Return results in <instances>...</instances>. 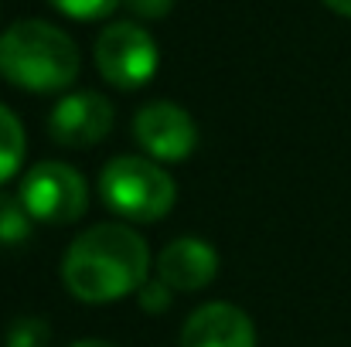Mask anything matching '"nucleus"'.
I'll return each mask as SVG.
<instances>
[{"mask_svg": "<svg viewBox=\"0 0 351 347\" xmlns=\"http://www.w3.org/2000/svg\"><path fill=\"white\" fill-rule=\"evenodd\" d=\"M150 272L147 242L119 222L86 229L62 259V283L79 303H117L140 293Z\"/></svg>", "mask_w": 351, "mask_h": 347, "instance_id": "obj_1", "label": "nucleus"}, {"mask_svg": "<svg viewBox=\"0 0 351 347\" xmlns=\"http://www.w3.org/2000/svg\"><path fill=\"white\" fill-rule=\"evenodd\" d=\"M75 41L48 21H17L0 34V79L24 92H62L79 79Z\"/></svg>", "mask_w": 351, "mask_h": 347, "instance_id": "obj_2", "label": "nucleus"}, {"mask_svg": "<svg viewBox=\"0 0 351 347\" xmlns=\"http://www.w3.org/2000/svg\"><path fill=\"white\" fill-rule=\"evenodd\" d=\"M99 194L126 222H160L178 201V184L157 160L123 153L103 167Z\"/></svg>", "mask_w": 351, "mask_h": 347, "instance_id": "obj_3", "label": "nucleus"}, {"mask_svg": "<svg viewBox=\"0 0 351 347\" xmlns=\"http://www.w3.org/2000/svg\"><path fill=\"white\" fill-rule=\"evenodd\" d=\"M17 198L24 201V208L34 222L72 225L86 215L89 188H86V181L75 167H69L62 160H45V164H34L24 174Z\"/></svg>", "mask_w": 351, "mask_h": 347, "instance_id": "obj_4", "label": "nucleus"}, {"mask_svg": "<svg viewBox=\"0 0 351 347\" xmlns=\"http://www.w3.org/2000/svg\"><path fill=\"white\" fill-rule=\"evenodd\" d=\"M96 68L117 89H140L157 72V44L140 24L117 21L96 38Z\"/></svg>", "mask_w": 351, "mask_h": 347, "instance_id": "obj_5", "label": "nucleus"}, {"mask_svg": "<svg viewBox=\"0 0 351 347\" xmlns=\"http://www.w3.org/2000/svg\"><path fill=\"white\" fill-rule=\"evenodd\" d=\"M133 136L157 164H184L198 146V126L174 103H150L133 116Z\"/></svg>", "mask_w": 351, "mask_h": 347, "instance_id": "obj_6", "label": "nucleus"}, {"mask_svg": "<svg viewBox=\"0 0 351 347\" xmlns=\"http://www.w3.org/2000/svg\"><path fill=\"white\" fill-rule=\"evenodd\" d=\"M113 129V106L99 92H69L55 103L48 116V133L55 143L86 150L110 136Z\"/></svg>", "mask_w": 351, "mask_h": 347, "instance_id": "obj_7", "label": "nucleus"}, {"mask_svg": "<svg viewBox=\"0 0 351 347\" xmlns=\"http://www.w3.org/2000/svg\"><path fill=\"white\" fill-rule=\"evenodd\" d=\"M219 276V252L205 238H174L157 255V279L174 293H198Z\"/></svg>", "mask_w": 351, "mask_h": 347, "instance_id": "obj_8", "label": "nucleus"}, {"mask_svg": "<svg viewBox=\"0 0 351 347\" xmlns=\"http://www.w3.org/2000/svg\"><path fill=\"white\" fill-rule=\"evenodd\" d=\"M181 347H256V327L232 303H205L184 320Z\"/></svg>", "mask_w": 351, "mask_h": 347, "instance_id": "obj_9", "label": "nucleus"}, {"mask_svg": "<svg viewBox=\"0 0 351 347\" xmlns=\"http://www.w3.org/2000/svg\"><path fill=\"white\" fill-rule=\"evenodd\" d=\"M24 153H27L24 126H21L17 116L0 103V184H7V181L21 170Z\"/></svg>", "mask_w": 351, "mask_h": 347, "instance_id": "obj_10", "label": "nucleus"}, {"mask_svg": "<svg viewBox=\"0 0 351 347\" xmlns=\"http://www.w3.org/2000/svg\"><path fill=\"white\" fill-rule=\"evenodd\" d=\"M31 215L21 198H3L0 194V245H21L31 235Z\"/></svg>", "mask_w": 351, "mask_h": 347, "instance_id": "obj_11", "label": "nucleus"}, {"mask_svg": "<svg viewBox=\"0 0 351 347\" xmlns=\"http://www.w3.org/2000/svg\"><path fill=\"white\" fill-rule=\"evenodd\" d=\"M51 331L41 317H21L7 327V347H48Z\"/></svg>", "mask_w": 351, "mask_h": 347, "instance_id": "obj_12", "label": "nucleus"}, {"mask_svg": "<svg viewBox=\"0 0 351 347\" xmlns=\"http://www.w3.org/2000/svg\"><path fill=\"white\" fill-rule=\"evenodd\" d=\"M51 7H58L65 17H75V21H99V17H110L117 10L119 0H48Z\"/></svg>", "mask_w": 351, "mask_h": 347, "instance_id": "obj_13", "label": "nucleus"}, {"mask_svg": "<svg viewBox=\"0 0 351 347\" xmlns=\"http://www.w3.org/2000/svg\"><path fill=\"white\" fill-rule=\"evenodd\" d=\"M171 286L164 283V279H147L143 286H140V293H136V303H140V310H147V313H164L167 307H171Z\"/></svg>", "mask_w": 351, "mask_h": 347, "instance_id": "obj_14", "label": "nucleus"}, {"mask_svg": "<svg viewBox=\"0 0 351 347\" xmlns=\"http://www.w3.org/2000/svg\"><path fill=\"white\" fill-rule=\"evenodd\" d=\"M136 17H147V21H157V17H164L171 7H174V0H123Z\"/></svg>", "mask_w": 351, "mask_h": 347, "instance_id": "obj_15", "label": "nucleus"}, {"mask_svg": "<svg viewBox=\"0 0 351 347\" xmlns=\"http://www.w3.org/2000/svg\"><path fill=\"white\" fill-rule=\"evenodd\" d=\"M335 14H345V17H351V0H324Z\"/></svg>", "mask_w": 351, "mask_h": 347, "instance_id": "obj_16", "label": "nucleus"}, {"mask_svg": "<svg viewBox=\"0 0 351 347\" xmlns=\"http://www.w3.org/2000/svg\"><path fill=\"white\" fill-rule=\"evenodd\" d=\"M72 347H117V344H110V341H96V337H89V341H75Z\"/></svg>", "mask_w": 351, "mask_h": 347, "instance_id": "obj_17", "label": "nucleus"}]
</instances>
